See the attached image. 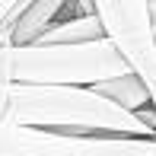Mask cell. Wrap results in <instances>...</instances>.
I'll list each match as a JSON object with an SVG mask.
<instances>
[{"instance_id":"277c9868","label":"cell","mask_w":156,"mask_h":156,"mask_svg":"<svg viewBox=\"0 0 156 156\" xmlns=\"http://www.w3.org/2000/svg\"><path fill=\"white\" fill-rule=\"evenodd\" d=\"M0 156H156V140L140 137H89L0 124Z\"/></svg>"},{"instance_id":"5b68a950","label":"cell","mask_w":156,"mask_h":156,"mask_svg":"<svg viewBox=\"0 0 156 156\" xmlns=\"http://www.w3.org/2000/svg\"><path fill=\"white\" fill-rule=\"evenodd\" d=\"M64 0H38V3H26V10L13 23V48L35 45L61 16Z\"/></svg>"},{"instance_id":"9c48e42d","label":"cell","mask_w":156,"mask_h":156,"mask_svg":"<svg viewBox=\"0 0 156 156\" xmlns=\"http://www.w3.org/2000/svg\"><path fill=\"white\" fill-rule=\"evenodd\" d=\"M23 10H26V3H23ZM23 10H19V13H23ZM19 13H16V16H19ZM16 16H13V19H6V23L0 26V48L13 41V23H16Z\"/></svg>"},{"instance_id":"ba28073f","label":"cell","mask_w":156,"mask_h":156,"mask_svg":"<svg viewBox=\"0 0 156 156\" xmlns=\"http://www.w3.org/2000/svg\"><path fill=\"white\" fill-rule=\"evenodd\" d=\"M19 10H23V3H13V0H0V26H3L6 19H13Z\"/></svg>"},{"instance_id":"52a82bcc","label":"cell","mask_w":156,"mask_h":156,"mask_svg":"<svg viewBox=\"0 0 156 156\" xmlns=\"http://www.w3.org/2000/svg\"><path fill=\"white\" fill-rule=\"evenodd\" d=\"M93 93H99L102 99L115 102L118 108L131 112V115H140L144 108H150V93H147L144 83H140L137 76H131V73L115 76V80H108V83H99V86H93Z\"/></svg>"},{"instance_id":"30bf717a","label":"cell","mask_w":156,"mask_h":156,"mask_svg":"<svg viewBox=\"0 0 156 156\" xmlns=\"http://www.w3.org/2000/svg\"><path fill=\"white\" fill-rule=\"evenodd\" d=\"M150 10H153V23H156V3H150Z\"/></svg>"},{"instance_id":"3957f363","label":"cell","mask_w":156,"mask_h":156,"mask_svg":"<svg viewBox=\"0 0 156 156\" xmlns=\"http://www.w3.org/2000/svg\"><path fill=\"white\" fill-rule=\"evenodd\" d=\"M93 6L102 35L124 61L127 73L144 83V89L150 93V108L156 115V23L150 3L147 0H134V3L99 0Z\"/></svg>"},{"instance_id":"7a4b0ae2","label":"cell","mask_w":156,"mask_h":156,"mask_svg":"<svg viewBox=\"0 0 156 156\" xmlns=\"http://www.w3.org/2000/svg\"><path fill=\"white\" fill-rule=\"evenodd\" d=\"M127 67L108 38L89 45H26L0 48V83L19 86H80L93 89L124 76Z\"/></svg>"},{"instance_id":"6da1fadb","label":"cell","mask_w":156,"mask_h":156,"mask_svg":"<svg viewBox=\"0 0 156 156\" xmlns=\"http://www.w3.org/2000/svg\"><path fill=\"white\" fill-rule=\"evenodd\" d=\"M10 118L19 127L58 134H89V137H140L156 140V131L137 115L118 108L93 89L80 86H19L10 83Z\"/></svg>"},{"instance_id":"8992f818","label":"cell","mask_w":156,"mask_h":156,"mask_svg":"<svg viewBox=\"0 0 156 156\" xmlns=\"http://www.w3.org/2000/svg\"><path fill=\"white\" fill-rule=\"evenodd\" d=\"M105 38L102 26L96 19V6L89 16H70V19H58L35 45H89V41Z\"/></svg>"}]
</instances>
